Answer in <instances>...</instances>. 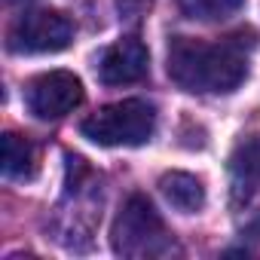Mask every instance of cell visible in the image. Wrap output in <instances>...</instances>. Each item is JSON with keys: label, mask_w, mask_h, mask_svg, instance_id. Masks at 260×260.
<instances>
[{"label": "cell", "mask_w": 260, "mask_h": 260, "mask_svg": "<svg viewBox=\"0 0 260 260\" xmlns=\"http://www.w3.org/2000/svg\"><path fill=\"white\" fill-rule=\"evenodd\" d=\"M169 77L184 92H236L248 77V58L239 43H205L175 37L169 43Z\"/></svg>", "instance_id": "cell-1"}, {"label": "cell", "mask_w": 260, "mask_h": 260, "mask_svg": "<svg viewBox=\"0 0 260 260\" xmlns=\"http://www.w3.org/2000/svg\"><path fill=\"white\" fill-rule=\"evenodd\" d=\"M153 128H156V110L141 98L107 104L80 122L83 138L101 147H141L150 141Z\"/></svg>", "instance_id": "cell-2"}, {"label": "cell", "mask_w": 260, "mask_h": 260, "mask_svg": "<svg viewBox=\"0 0 260 260\" xmlns=\"http://www.w3.org/2000/svg\"><path fill=\"white\" fill-rule=\"evenodd\" d=\"M113 251L122 257H147L169 248L162 217L144 196H128L113 223Z\"/></svg>", "instance_id": "cell-3"}, {"label": "cell", "mask_w": 260, "mask_h": 260, "mask_svg": "<svg viewBox=\"0 0 260 260\" xmlns=\"http://www.w3.org/2000/svg\"><path fill=\"white\" fill-rule=\"evenodd\" d=\"M74 40V22L58 10H31L10 31V49L28 55L61 52Z\"/></svg>", "instance_id": "cell-4"}, {"label": "cell", "mask_w": 260, "mask_h": 260, "mask_svg": "<svg viewBox=\"0 0 260 260\" xmlns=\"http://www.w3.org/2000/svg\"><path fill=\"white\" fill-rule=\"evenodd\" d=\"M25 104L37 119H61L83 104V83L71 71H49L25 86Z\"/></svg>", "instance_id": "cell-5"}, {"label": "cell", "mask_w": 260, "mask_h": 260, "mask_svg": "<svg viewBox=\"0 0 260 260\" xmlns=\"http://www.w3.org/2000/svg\"><path fill=\"white\" fill-rule=\"evenodd\" d=\"M147 68H150L147 46L138 37H122L101 55L98 77L104 86H128V83H138L141 77H147Z\"/></svg>", "instance_id": "cell-6"}, {"label": "cell", "mask_w": 260, "mask_h": 260, "mask_svg": "<svg viewBox=\"0 0 260 260\" xmlns=\"http://www.w3.org/2000/svg\"><path fill=\"white\" fill-rule=\"evenodd\" d=\"M159 193L166 196V202L184 214H193L205 205V187L196 175L187 172H169L159 178Z\"/></svg>", "instance_id": "cell-7"}, {"label": "cell", "mask_w": 260, "mask_h": 260, "mask_svg": "<svg viewBox=\"0 0 260 260\" xmlns=\"http://www.w3.org/2000/svg\"><path fill=\"white\" fill-rule=\"evenodd\" d=\"M0 169H4L7 178H16V181H28L37 175V147L16 135V132H7L4 135V150H0Z\"/></svg>", "instance_id": "cell-8"}, {"label": "cell", "mask_w": 260, "mask_h": 260, "mask_svg": "<svg viewBox=\"0 0 260 260\" xmlns=\"http://www.w3.org/2000/svg\"><path fill=\"white\" fill-rule=\"evenodd\" d=\"M230 172L236 187H257L260 184V135H251L236 144L230 156Z\"/></svg>", "instance_id": "cell-9"}, {"label": "cell", "mask_w": 260, "mask_h": 260, "mask_svg": "<svg viewBox=\"0 0 260 260\" xmlns=\"http://www.w3.org/2000/svg\"><path fill=\"white\" fill-rule=\"evenodd\" d=\"M245 0H178V10L193 22H220L236 16Z\"/></svg>", "instance_id": "cell-10"}]
</instances>
